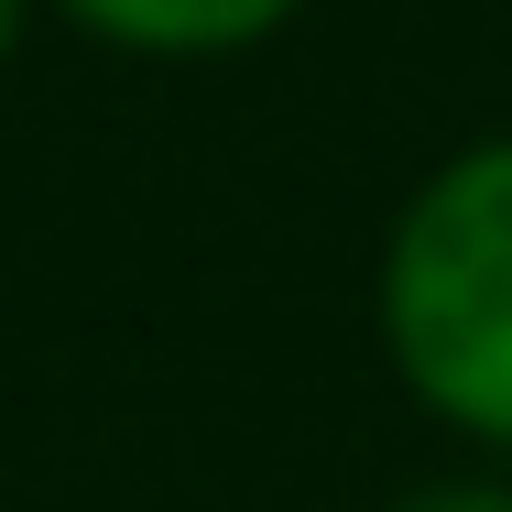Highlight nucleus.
<instances>
[{
	"label": "nucleus",
	"mask_w": 512,
	"mask_h": 512,
	"mask_svg": "<svg viewBox=\"0 0 512 512\" xmlns=\"http://www.w3.org/2000/svg\"><path fill=\"white\" fill-rule=\"evenodd\" d=\"M382 338L425 404L512 447V142L458 153L393 229Z\"/></svg>",
	"instance_id": "nucleus-1"
},
{
	"label": "nucleus",
	"mask_w": 512,
	"mask_h": 512,
	"mask_svg": "<svg viewBox=\"0 0 512 512\" xmlns=\"http://www.w3.org/2000/svg\"><path fill=\"white\" fill-rule=\"evenodd\" d=\"M66 11L142 55H229V44H262L295 0H66Z\"/></svg>",
	"instance_id": "nucleus-2"
},
{
	"label": "nucleus",
	"mask_w": 512,
	"mask_h": 512,
	"mask_svg": "<svg viewBox=\"0 0 512 512\" xmlns=\"http://www.w3.org/2000/svg\"><path fill=\"white\" fill-rule=\"evenodd\" d=\"M404 512H512V502H491V491H436V502H404Z\"/></svg>",
	"instance_id": "nucleus-3"
},
{
	"label": "nucleus",
	"mask_w": 512,
	"mask_h": 512,
	"mask_svg": "<svg viewBox=\"0 0 512 512\" xmlns=\"http://www.w3.org/2000/svg\"><path fill=\"white\" fill-rule=\"evenodd\" d=\"M11 22H22V0H0V55H11Z\"/></svg>",
	"instance_id": "nucleus-4"
}]
</instances>
